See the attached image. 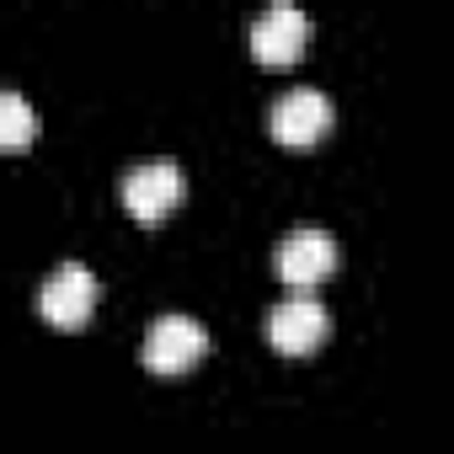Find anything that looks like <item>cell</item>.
I'll return each mask as SVG.
<instances>
[{
  "mask_svg": "<svg viewBox=\"0 0 454 454\" xmlns=\"http://www.w3.org/2000/svg\"><path fill=\"white\" fill-rule=\"evenodd\" d=\"M305 38H310V17H305L300 6H289V0L268 6V12L252 22V54H257L262 65H289V59H300Z\"/></svg>",
  "mask_w": 454,
  "mask_h": 454,
  "instance_id": "obj_6",
  "label": "cell"
},
{
  "mask_svg": "<svg viewBox=\"0 0 454 454\" xmlns=\"http://www.w3.org/2000/svg\"><path fill=\"white\" fill-rule=\"evenodd\" d=\"M273 268L294 284V289H310L321 278H332L337 268V241L326 231H316V224H300V231H289L273 252Z\"/></svg>",
  "mask_w": 454,
  "mask_h": 454,
  "instance_id": "obj_5",
  "label": "cell"
},
{
  "mask_svg": "<svg viewBox=\"0 0 454 454\" xmlns=\"http://www.w3.org/2000/svg\"><path fill=\"white\" fill-rule=\"evenodd\" d=\"M123 203L134 219L155 224L160 214H171L182 203V166L176 160H145V166H129L123 171Z\"/></svg>",
  "mask_w": 454,
  "mask_h": 454,
  "instance_id": "obj_4",
  "label": "cell"
},
{
  "mask_svg": "<svg viewBox=\"0 0 454 454\" xmlns=\"http://www.w3.org/2000/svg\"><path fill=\"white\" fill-rule=\"evenodd\" d=\"M145 369H155V374H182V369H192L203 353H208V332L192 321V316H160L150 332H145Z\"/></svg>",
  "mask_w": 454,
  "mask_h": 454,
  "instance_id": "obj_2",
  "label": "cell"
},
{
  "mask_svg": "<svg viewBox=\"0 0 454 454\" xmlns=\"http://www.w3.org/2000/svg\"><path fill=\"white\" fill-rule=\"evenodd\" d=\"M27 139H33V107L22 102V91H6L0 97V145L22 150Z\"/></svg>",
  "mask_w": 454,
  "mask_h": 454,
  "instance_id": "obj_8",
  "label": "cell"
},
{
  "mask_svg": "<svg viewBox=\"0 0 454 454\" xmlns=\"http://www.w3.org/2000/svg\"><path fill=\"white\" fill-rule=\"evenodd\" d=\"M326 332H332V316H326V305L310 300L305 289H294L289 300H278L273 316H268V342H273L278 353H316V348L326 342Z\"/></svg>",
  "mask_w": 454,
  "mask_h": 454,
  "instance_id": "obj_3",
  "label": "cell"
},
{
  "mask_svg": "<svg viewBox=\"0 0 454 454\" xmlns=\"http://www.w3.org/2000/svg\"><path fill=\"white\" fill-rule=\"evenodd\" d=\"M91 310H97V273L81 262H59L38 289V316L54 321L59 332H75L91 321Z\"/></svg>",
  "mask_w": 454,
  "mask_h": 454,
  "instance_id": "obj_1",
  "label": "cell"
},
{
  "mask_svg": "<svg viewBox=\"0 0 454 454\" xmlns=\"http://www.w3.org/2000/svg\"><path fill=\"white\" fill-rule=\"evenodd\" d=\"M268 123H273V134L284 145H316L332 129V102L321 91H310V86H294V91H284L273 102V118Z\"/></svg>",
  "mask_w": 454,
  "mask_h": 454,
  "instance_id": "obj_7",
  "label": "cell"
}]
</instances>
